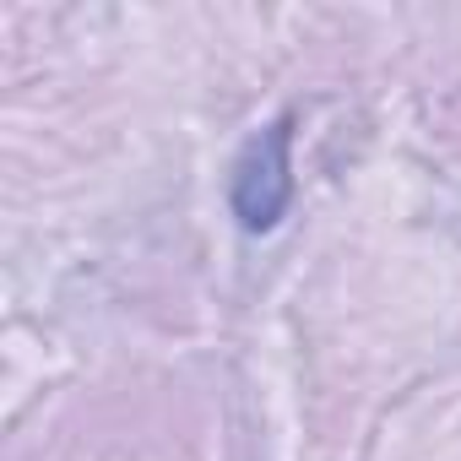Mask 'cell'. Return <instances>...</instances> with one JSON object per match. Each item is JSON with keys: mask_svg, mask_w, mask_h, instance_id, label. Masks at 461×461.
<instances>
[{"mask_svg": "<svg viewBox=\"0 0 461 461\" xmlns=\"http://www.w3.org/2000/svg\"><path fill=\"white\" fill-rule=\"evenodd\" d=\"M288 152H294V120L288 114L245 141L234 179H228V201H234V217H240L245 234H267V228L283 222V212L294 201V158Z\"/></svg>", "mask_w": 461, "mask_h": 461, "instance_id": "obj_1", "label": "cell"}]
</instances>
